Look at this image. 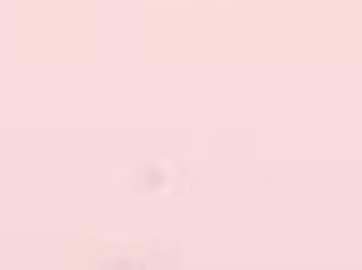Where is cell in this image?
I'll use <instances>...</instances> for the list:
<instances>
[]
</instances>
